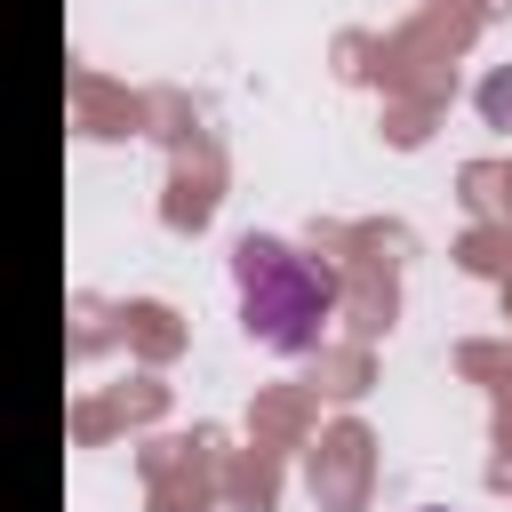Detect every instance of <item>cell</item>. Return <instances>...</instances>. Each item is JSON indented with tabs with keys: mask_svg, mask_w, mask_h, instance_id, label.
I'll return each mask as SVG.
<instances>
[{
	"mask_svg": "<svg viewBox=\"0 0 512 512\" xmlns=\"http://www.w3.org/2000/svg\"><path fill=\"white\" fill-rule=\"evenodd\" d=\"M232 288H240V328L280 360H304L336 320V272L272 232H248L232 248Z\"/></svg>",
	"mask_w": 512,
	"mask_h": 512,
	"instance_id": "6da1fadb",
	"label": "cell"
},
{
	"mask_svg": "<svg viewBox=\"0 0 512 512\" xmlns=\"http://www.w3.org/2000/svg\"><path fill=\"white\" fill-rule=\"evenodd\" d=\"M424 512H432V504H424Z\"/></svg>",
	"mask_w": 512,
	"mask_h": 512,
	"instance_id": "7a4b0ae2",
	"label": "cell"
}]
</instances>
